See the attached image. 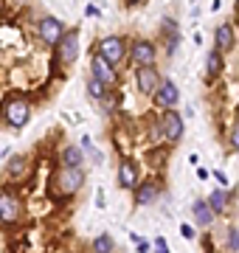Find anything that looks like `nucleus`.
<instances>
[{
  "label": "nucleus",
  "mask_w": 239,
  "mask_h": 253,
  "mask_svg": "<svg viewBox=\"0 0 239 253\" xmlns=\"http://www.w3.org/2000/svg\"><path fill=\"white\" fill-rule=\"evenodd\" d=\"M87 174H84L82 166H59L54 172V180H51V189H54L56 197H74L76 191L84 186Z\"/></svg>",
  "instance_id": "1"
},
{
  "label": "nucleus",
  "mask_w": 239,
  "mask_h": 253,
  "mask_svg": "<svg viewBox=\"0 0 239 253\" xmlns=\"http://www.w3.org/2000/svg\"><path fill=\"white\" fill-rule=\"evenodd\" d=\"M237 17H239V0H237Z\"/></svg>",
  "instance_id": "31"
},
{
  "label": "nucleus",
  "mask_w": 239,
  "mask_h": 253,
  "mask_svg": "<svg viewBox=\"0 0 239 253\" xmlns=\"http://www.w3.org/2000/svg\"><path fill=\"white\" fill-rule=\"evenodd\" d=\"M119 186L121 189H138V163L135 161L119 163Z\"/></svg>",
  "instance_id": "13"
},
{
  "label": "nucleus",
  "mask_w": 239,
  "mask_h": 253,
  "mask_svg": "<svg viewBox=\"0 0 239 253\" xmlns=\"http://www.w3.org/2000/svg\"><path fill=\"white\" fill-rule=\"evenodd\" d=\"M20 217H23L20 197L9 189H0V222L3 225H14V222H20Z\"/></svg>",
  "instance_id": "5"
},
{
  "label": "nucleus",
  "mask_w": 239,
  "mask_h": 253,
  "mask_svg": "<svg viewBox=\"0 0 239 253\" xmlns=\"http://www.w3.org/2000/svg\"><path fill=\"white\" fill-rule=\"evenodd\" d=\"M65 31H68V26H65L59 17H54V14H45V17H40L37 23V37L45 42V45H59V40L65 37Z\"/></svg>",
  "instance_id": "3"
},
{
  "label": "nucleus",
  "mask_w": 239,
  "mask_h": 253,
  "mask_svg": "<svg viewBox=\"0 0 239 253\" xmlns=\"http://www.w3.org/2000/svg\"><path fill=\"white\" fill-rule=\"evenodd\" d=\"M90 73L96 76V79L104 82L110 90L119 84V71H116V65H110L101 54H96V51H93V59H90Z\"/></svg>",
  "instance_id": "11"
},
{
  "label": "nucleus",
  "mask_w": 239,
  "mask_h": 253,
  "mask_svg": "<svg viewBox=\"0 0 239 253\" xmlns=\"http://www.w3.org/2000/svg\"><path fill=\"white\" fill-rule=\"evenodd\" d=\"M96 54H101L110 65H119V62H124V56H127V42H124V37H119V34L101 37L99 45H96Z\"/></svg>",
  "instance_id": "4"
},
{
  "label": "nucleus",
  "mask_w": 239,
  "mask_h": 253,
  "mask_svg": "<svg viewBox=\"0 0 239 253\" xmlns=\"http://www.w3.org/2000/svg\"><path fill=\"white\" fill-rule=\"evenodd\" d=\"M141 3H144V0H124V6H127V9H132V6H141Z\"/></svg>",
  "instance_id": "29"
},
{
  "label": "nucleus",
  "mask_w": 239,
  "mask_h": 253,
  "mask_svg": "<svg viewBox=\"0 0 239 253\" xmlns=\"http://www.w3.org/2000/svg\"><path fill=\"white\" fill-rule=\"evenodd\" d=\"M135 84L144 96H155L158 87L163 84V76L155 65H144V68H135Z\"/></svg>",
  "instance_id": "7"
},
{
  "label": "nucleus",
  "mask_w": 239,
  "mask_h": 253,
  "mask_svg": "<svg viewBox=\"0 0 239 253\" xmlns=\"http://www.w3.org/2000/svg\"><path fill=\"white\" fill-rule=\"evenodd\" d=\"M138 253H149V245L147 242H138Z\"/></svg>",
  "instance_id": "30"
},
{
  "label": "nucleus",
  "mask_w": 239,
  "mask_h": 253,
  "mask_svg": "<svg viewBox=\"0 0 239 253\" xmlns=\"http://www.w3.org/2000/svg\"><path fill=\"white\" fill-rule=\"evenodd\" d=\"M225 245H228L231 253H239V228H231L228 231V242Z\"/></svg>",
  "instance_id": "24"
},
{
  "label": "nucleus",
  "mask_w": 239,
  "mask_h": 253,
  "mask_svg": "<svg viewBox=\"0 0 239 253\" xmlns=\"http://www.w3.org/2000/svg\"><path fill=\"white\" fill-rule=\"evenodd\" d=\"M129 59H132V65H135V68L155 65V59H158V42L144 40V37L132 40V45H129Z\"/></svg>",
  "instance_id": "6"
},
{
  "label": "nucleus",
  "mask_w": 239,
  "mask_h": 253,
  "mask_svg": "<svg viewBox=\"0 0 239 253\" xmlns=\"http://www.w3.org/2000/svg\"><path fill=\"white\" fill-rule=\"evenodd\" d=\"M220 71H222V54L217 48H211L208 56H205V76H208V79H217Z\"/></svg>",
  "instance_id": "19"
},
{
  "label": "nucleus",
  "mask_w": 239,
  "mask_h": 253,
  "mask_svg": "<svg viewBox=\"0 0 239 253\" xmlns=\"http://www.w3.org/2000/svg\"><path fill=\"white\" fill-rule=\"evenodd\" d=\"M158 183L147 180L141 183L138 189H135V206H152V203H158Z\"/></svg>",
  "instance_id": "15"
},
{
  "label": "nucleus",
  "mask_w": 239,
  "mask_h": 253,
  "mask_svg": "<svg viewBox=\"0 0 239 253\" xmlns=\"http://www.w3.org/2000/svg\"><path fill=\"white\" fill-rule=\"evenodd\" d=\"M84 90H87V96H90V99L101 101L104 96H107V93H110V87H107L104 82H101V79H96V76L90 73V76L84 79Z\"/></svg>",
  "instance_id": "17"
},
{
  "label": "nucleus",
  "mask_w": 239,
  "mask_h": 253,
  "mask_svg": "<svg viewBox=\"0 0 239 253\" xmlns=\"http://www.w3.org/2000/svg\"><path fill=\"white\" fill-rule=\"evenodd\" d=\"M59 161H62V166H82L84 161V149L76 144H68L59 149Z\"/></svg>",
  "instance_id": "16"
},
{
  "label": "nucleus",
  "mask_w": 239,
  "mask_h": 253,
  "mask_svg": "<svg viewBox=\"0 0 239 253\" xmlns=\"http://www.w3.org/2000/svg\"><path fill=\"white\" fill-rule=\"evenodd\" d=\"M214 177H217V183H220L222 189H228V177H225L222 172H214Z\"/></svg>",
  "instance_id": "28"
},
{
  "label": "nucleus",
  "mask_w": 239,
  "mask_h": 253,
  "mask_svg": "<svg viewBox=\"0 0 239 253\" xmlns=\"http://www.w3.org/2000/svg\"><path fill=\"white\" fill-rule=\"evenodd\" d=\"M234 45H237L234 26H231V23H220V26L214 28V48H217L220 54H228Z\"/></svg>",
  "instance_id": "12"
},
{
  "label": "nucleus",
  "mask_w": 239,
  "mask_h": 253,
  "mask_svg": "<svg viewBox=\"0 0 239 253\" xmlns=\"http://www.w3.org/2000/svg\"><path fill=\"white\" fill-rule=\"evenodd\" d=\"M155 253H169V251H166V239H163V236H158V239H155Z\"/></svg>",
  "instance_id": "26"
},
{
  "label": "nucleus",
  "mask_w": 239,
  "mask_h": 253,
  "mask_svg": "<svg viewBox=\"0 0 239 253\" xmlns=\"http://www.w3.org/2000/svg\"><path fill=\"white\" fill-rule=\"evenodd\" d=\"M56 59L62 65H74L79 59V28H68L56 45Z\"/></svg>",
  "instance_id": "8"
},
{
  "label": "nucleus",
  "mask_w": 239,
  "mask_h": 253,
  "mask_svg": "<svg viewBox=\"0 0 239 253\" xmlns=\"http://www.w3.org/2000/svg\"><path fill=\"white\" fill-rule=\"evenodd\" d=\"M228 146H231V152H239V121L231 126V132H228Z\"/></svg>",
  "instance_id": "23"
},
{
  "label": "nucleus",
  "mask_w": 239,
  "mask_h": 253,
  "mask_svg": "<svg viewBox=\"0 0 239 253\" xmlns=\"http://www.w3.org/2000/svg\"><path fill=\"white\" fill-rule=\"evenodd\" d=\"M160 129H163V138L166 141H172L177 144L186 132V124H183V116L177 113V110H163V116H160Z\"/></svg>",
  "instance_id": "10"
},
{
  "label": "nucleus",
  "mask_w": 239,
  "mask_h": 253,
  "mask_svg": "<svg viewBox=\"0 0 239 253\" xmlns=\"http://www.w3.org/2000/svg\"><path fill=\"white\" fill-rule=\"evenodd\" d=\"M152 101H155L158 110H177V104H180V87L175 84V79H163V84L158 87Z\"/></svg>",
  "instance_id": "9"
},
{
  "label": "nucleus",
  "mask_w": 239,
  "mask_h": 253,
  "mask_svg": "<svg viewBox=\"0 0 239 253\" xmlns=\"http://www.w3.org/2000/svg\"><path fill=\"white\" fill-rule=\"evenodd\" d=\"M28 118H31V104H28V99H23V96H9V99L3 101V121L11 129H23L28 124Z\"/></svg>",
  "instance_id": "2"
},
{
  "label": "nucleus",
  "mask_w": 239,
  "mask_h": 253,
  "mask_svg": "<svg viewBox=\"0 0 239 253\" xmlns=\"http://www.w3.org/2000/svg\"><path fill=\"white\" fill-rule=\"evenodd\" d=\"M192 214H194V222H197V228H211L214 222V208L208 206V200H194L192 203Z\"/></svg>",
  "instance_id": "14"
},
{
  "label": "nucleus",
  "mask_w": 239,
  "mask_h": 253,
  "mask_svg": "<svg viewBox=\"0 0 239 253\" xmlns=\"http://www.w3.org/2000/svg\"><path fill=\"white\" fill-rule=\"evenodd\" d=\"M84 17H93V20L101 17V14H99V6H93V3H90V6H84Z\"/></svg>",
  "instance_id": "25"
},
{
  "label": "nucleus",
  "mask_w": 239,
  "mask_h": 253,
  "mask_svg": "<svg viewBox=\"0 0 239 253\" xmlns=\"http://www.w3.org/2000/svg\"><path fill=\"white\" fill-rule=\"evenodd\" d=\"M231 203V191L228 189H217L208 194V206L214 208V214H225V208Z\"/></svg>",
  "instance_id": "18"
},
{
  "label": "nucleus",
  "mask_w": 239,
  "mask_h": 253,
  "mask_svg": "<svg viewBox=\"0 0 239 253\" xmlns=\"http://www.w3.org/2000/svg\"><path fill=\"white\" fill-rule=\"evenodd\" d=\"M116 251V239L110 234H99L93 239V253H113Z\"/></svg>",
  "instance_id": "21"
},
{
  "label": "nucleus",
  "mask_w": 239,
  "mask_h": 253,
  "mask_svg": "<svg viewBox=\"0 0 239 253\" xmlns=\"http://www.w3.org/2000/svg\"><path fill=\"white\" fill-rule=\"evenodd\" d=\"M28 169V158L26 155H11L9 163H6V172H9V177H23Z\"/></svg>",
  "instance_id": "20"
},
{
  "label": "nucleus",
  "mask_w": 239,
  "mask_h": 253,
  "mask_svg": "<svg viewBox=\"0 0 239 253\" xmlns=\"http://www.w3.org/2000/svg\"><path fill=\"white\" fill-rule=\"evenodd\" d=\"M104 104H101V107H104V113H116V107H119V96H116V93H107V96H104Z\"/></svg>",
  "instance_id": "22"
},
{
  "label": "nucleus",
  "mask_w": 239,
  "mask_h": 253,
  "mask_svg": "<svg viewBox=\"0 0 239 253\" xmlns=\"http://www.w3.org/2000/svg\"><path fill=\"white\" fill-rule=\"evenodd\" d=\"M180 234H183L186 239H194V228L192 225H180Z\"/></svg>",
  "instance_id": "27"
}]
</instances>
